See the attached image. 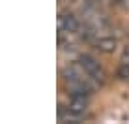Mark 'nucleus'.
Returning <instances> with one entry per match:
<instances>
[{
	"instance_id": "obj_1",
	"label": "nucleus",
	"mask_w": 129,
	"mask_h": 124,
	"mask_svg": "<svg viewBox=\"0 0 129 124\" xmlns=\"http://www.w3.org/2000/svg\"><path fill=\"white\" fill-rule=\"evenodd\" d=\"M79 64L82 66V70L86 72L88 77H92L95 83H103L105 81V70L101 68V64L97 62L92 55H81L79 56Z\"/></svg>"
},
{
	"instance_id": "obj_2",
	"label": "nucleus",
	"mask_w": 129,
	"mask_h": 124,
	"mask_svg": "<svg viewBox=\"0 0 129 124\" xmlns=\"http://www.w3.org/2000/svg\"><path fill=\"white\" fill-rule=\"evenodd\" d=\"M81 28L79 19L71 11H60L58 13V30L64 34H73Z\"/></svg>"
},
{
	"instance_id": "obj_3",
	"label": "nucleus",
	"mask_w": 129,
	"mask_h": 124,
	"mask_svg": "<svg viewBox=\"0 0 129 124\" xmlns=\"http://www.w3.org/2000/svg\"><path fill=\"white\" fill-rule=\"evenodd\" d=\"M94 45H95V49H97V51L105 53V55H110V53L116 51L118 42H116V38H112V36H101V38H97V39H95Z\"/></svg>"
},
{
	"instance_id": "obj_4",
	"label": "nucleus",
	"mask_w": 129,
	"mask_h": 124,
	"mask_svg": "<svg viewBox=\"0 0 129 124\" xmlns=\"http://www.w3.org/2000/svg\"><path fill=\"white\" fill-rule=\"evenodd\" d=\"M118 77L120 79H127L129 77V62H122L118 68Z\"/></svg>"
},
{
	"instance_id": "obj_5",
	"label": "nucleus",
	"mask_w": 129,
	"mask_h": 124,
	"mask_svg": "<svg viewBox=\"0 0 129 124\" xmlns=\"http://www.w3.org/2000/svg\"><path fill=\"white\" fill-rule=\"evenodd\" d=\"M109 2H112V4H120L122 0H109Z\"/></svg>"
},
{
	"instance_id": "obj_6",
	"label": "nucleus",
	"mask_w": 129,
	"mask_h": 124,
	"mask_svg": "<svg viewBox=\"0 0 129 124\" xmlns=\"http://www.w3.org/2000/svg\"><path fill=\"white\" fill-rule=\"evenodd\" d=\"M60 2H66V0H60Z\"/></svg>"
}]
</instances>
